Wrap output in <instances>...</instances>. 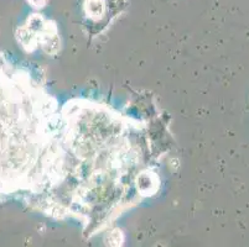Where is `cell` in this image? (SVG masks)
Returning <instances> with one entry per match:
<instances>
[{
    "instance_id": "6da1fadb",
    "label": "cell",
    "mask_w": 249,
    "mask_h": 247,
    "mask_svg": "<svg viewBox=\"0 0 249 247\" xmlns=\"http://www.w3.org/2000/svg\"><path fill=\"white\" fill-rule=\"evenodd\" d=\"M29 1H31V4H33L34 6H36V8H40V6H42V4H44V1H41V0H29Z\"/></svg>"
}]
</instances>
